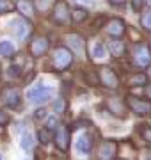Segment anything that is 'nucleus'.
Returning <instances> with one entry per match:
<instances>
[{
    "instance_id": "1",
    "label": "nucleus",
    "mask_w": 151,
    "mask_h": 160,
    "mask_svg": "<svg viewBox=\"0 0 151 160\" xmlns=\"http://www.w3.org/2000/svg\"><path fill=\"white\" fill-rule=\"evenodd\" d=\"M73 62V55H71L70 48L66 46H57L52 53V68L55 71H64L66 68H70Z\"/></svg>"
},
{
    "instance_id": "2",
    "label": "nucleus",
    "mask_w": 151,
    "mask_h": 160,
    "mask_svg": "<svg viewBox=\"0 0 151 160\" xmlns=\"http://www.w3.org/2000/svg\"><path fill=\"white\" fill-rule=\"evenodd\" d=\"M52 92H53L52 87H48V86H36V87H32V89L27 91V100L32 102V103L41 105V103H46L48 100H50Z\"/></svg>"
},
{
    "instance_id": "3",
    "label": "nucleus",
    "mask_w": 151,
    "mask_h": 160,
    "mask_svg": "<svg viewBox=\"0 0 151 160\" xmlns=\"http://www.w3.org/2000/svg\"><path fill=\"white\" fill-rule=\"evenodd\" d=\"M134 64L137 68H148L151 66V50L148 48V45H135L134 48Z\"/></svg>"
},
{
    "instance_id": "4",
    "label": "nucleus",
    "mask_w": 151,
    "mask_h": 160,
    "mask_svg": "<svg viewBox=\"0 0 151 160\" xmlns=\"http://www.w3.org/2000/svg\"><path fill=\"white\" fill-rule=\"evenodd\" d=\"M53 142L61 151H68L70 149V130L68 126L57 125L53 128Z\"/></svg>"
},
{
    "instance_id": "5",
    "label": "nucleus",
    "mask_w": 151,
    "mask_h": 160,
    "mask_svg": "<svg viewBox=\"0 0 151 160\" xmlns=\"http://www.w3.org/2000/svg\"><path fill=\"white\" fill-rule=\"evenodd\" d=\"M98 80H100V84H101V86L109 87V89H117V87H119V77L116 75L114 69L107 68V66L100 68Z\"/></svg>"
},
{
    "instance_id": "6",
    "label": "nucleus",
    "mask_w": 151,
    "mask_h": 160,
    "mask_svg": "<svg viewBox=\"0 0 151 160\" xmlns=\"http://www.w3.org/2000/svg\"><path fill=\"white\" fill-rule=\"evenodd\" d=\"M11 29H12V34L16 36L20 41H25L29 39L30 32H32V23L25 18H18L11 23Z\"/></svg>"
},
{
    "instance_id": "7",
    "label": "nucleus",
    "mask_w": 151,
    "mask_h": 160,
    "mask_svg": "<svg viewBox=\"0 0 151 160\" xmlns=\"http://www.w3.org/2000/svg\"><path fill=\"white\" fill-rule=\"evenodd\" d=\"M128 107L134 110L137 116H149L151 114V102L142 98L128 96Z\"/></svg>"
},
{
    "instance_id": "8",
    "label": "nucleus",
    "mask_w": 151,
    "mask_h": 160,
    "mask_svg": "<svg viewBox=\"0 0 151 160\" xmlns=\"http://www.w3.org/2000/svg\"><path fill=\"white\" fill-rule=\"evenodd\" d=\"M52 20L59 25H66V23L71 20V11L66 2H57L55 7H53V14H52Z\"/></svg>"
},
{
    "instance_id": "9",
    "label": "nucleus",
    "mask_w": 151,
    "mask_h": 160,
    "mask_svg": "<svg viewBox=\"0 0 151 160\" xmlns=\"http://www.w3.org/2000/svg\"><path fill=\"white\" fill-rule=\"evenodd\" d=\"M105 30H107V34L112 36L114 39H119L123 34H124V22H123L121 18H112V20H109L107 22V25H105Z\"/></svg>"
},
{
    "instance_id": "10",
    "label": "nucleus",
    "mask_w": 151,
    "mask_h": 160,
    "mask_svg": "<svg viewBox=\"0 0 151 160\" xmlns=\"http://www.w3.org/2000/svg\"><path fill=\"white\" fill-rule=\"evenodd\" d=\"M50 48V43H48V38L45 36H37L32 39L30 43V53L34 55V57H41V55H45Z\"/></svg>"
},
{
    "instance_id": "11",
    "label": "nucleus",
    "mask_w": 151,
    "mask_h": 160,
    "mask_svg": "<svg viewBox=\"0 0 151 160\" xmlns=\"http://www.w3.org/2000/svg\"><path fill=\"white\" fill-rule=\"evenodd\" d=\"M116 153H117V144L114 141H105V142L100 144V149H98L100 160H114Z\"/></svg>"
},
{
    "instance_id": "12",
    "label": "nucleus",
    "mask_w": 151,
    "mask_h": 160,
    "mask_svg": "<svg viewBox=\"0 0 151 160\" xmlns=\"http://www.w3.org/2000/svg\"><path fill=\"white\" fill-rule=\"evenodd\" d=\"M107 109L116 118H126V105L119 98H109L107 100Z\"/></svg>"
},
{
    "instance_id": "13",
    "label": "nucleus",
    "mask_w": 151,
    "mask_h": 160,
    "mask_svg": "<svg viewBox=\"0 0 151 160\" xmlns=\"http://www.w3.org/2000/svg\"><path fill=\"white\" fill-rule=\"evenodd\" d=\"M66 43H68V46H70L75 53H78V55H82V53H84V50H85L84 38H82V36H78V34H68V36H66Z\"/></svg>"
},
{
    "instance_id": "14",
    "label": "nucleus",
    "mask_w": 151,
    "mask_h": 160,
    "mask_svg": "<svg viewBox=\"0 0 151 160\" xmlns=\"http://www.w3.org/2000/svg\"><path fill=\"white\" fill-rule=\"evenodd\" d=\"M4 103H6L9 109H16V107H20V103H22V94L16 89L9 87V89L4 91Z\"/></svg>"
},
{
    "instance_id": "15",
    "label": "nucleus",
    "mask_w": 151,
    "mask_h": 160,
    "mask_svg": "<svg viewBox=\"0 0 151 160\" xmlns=\"http://www.w3.org/2000/svg\"><path fill=\"white\" fill-rule=\"evenodd\" d=\"M76 149L84 155L91 153V149H93V139H91L89 133H84V135H80V137L76 139Z\"/></svg>"
},
{
    "instance_id": "16",
    "label": "nucleus",
    "mask_w": 151,
    "mask_h": 160,
    "mask_svg": "<svg viewBox=\"0 0 151 160\" xmlns=\"http://www.w3.org/2000/svg\"><path fill=\"white\" fill-rule=\"evenodd\" d=\"M109 52H110L114 57H121L123 53H124V43L121 39H110L109 41V45H107Z\"/></svg>"
},
{
    "instance_id": "17",
    "label": "nucleus",
    "mask_w": 151,
    "mask_h": 160,
    "mask_svg": "<svg viewBox=\"0 0 151 160\" xmlns=\"http://www.w3.org/2000/svg\"><path fill=\"white\" fill-rule=\"evenodd\" d=\"M16 7L20 9V12H22L23 16H27V18H30L32 14H34V7H32V4H30V0H20Z\"/></svg>"
},
{
    "instance_id": "18",
    "label": "nucleus",
    "mask_w": 151,
    "mask_h": 160,
    "mask_svg": "<svg viewBox=\"0 0 151 160\" xmlns=\"http://www.w3.org/2000/svg\"><path fill=\"white\" fill-rule=\"evenodd\" d=\"M71 20H73L75 23L85 22V20H87V12H85V9H80V7L73 9V11H71Z\"/></svg>"
},
{
    "instance_id": "19",
    "label": "nucleus",
    "mask_w": 151,
    "mask_h": 160,
    "mask_svg": "<svg viewBox=\"0 0 151 160\" xmlns=\"http://www.w3.org/2000/svg\"><path fill=\"white\" fill-rule=\"evenodd\" d=\"M91 57L93 59H103L105 57V46L103 43H94L91 48Z\"/></svg>"
},
{
    "instance_id": "20",
    "label": "nucleus",
    "mask_w": 151,
    "mask_h": 160,
    "mask_svg": "<svg viewBox=\"0 0 151 160\" xmlns=\"http://www.w3.org/2000/svg\"><path fill=\"white\" fill-rule=\"evenodd\" d=\"M0 53L6 55V57H11L14 53V45L9 43V41H0Z\"/></svg>"
},
{
    "instance_id": "21",
    "label": "nucleus",
    "mask_w": 151,
    "mask_h": 160,
    "mask_svg": "<svg viewBox=\"0 0 151 160\" xmlns=\"http://www.w3.org/2000/svg\"><path fill=\"white\" fill-rule=\"evenodd\" d=\"M32 144H34V137H32V133L25 132L23 135H22V148H23L25 151H30V149H32Z\"/></svg>"
},
{
    "instance_id": "22",
    "label": "nucleus",
    "mask_w": 151,
    "mask_h": 160,
    "mask_svg": "<svg viewBox=\"0 0 151 160\" xmlns=\"http://www.w3.org/2000/svg\"><path fill=\"white\" fill-rule=\"evenodd\" d=\"M146 82H148V77L142 73L139 75H134L132 78H130V86L132 87H137V86H146Z\"/></svg>"
},
{
    "instance_id": "23",
    "label": "nucleus",
    "mask_w": 151,
    "mask_h": 160,
    "mask_svg": "<svg viewBox=\"0 0 151 160\" xmlns=\"http://www.w3.org/2000/svg\"><path fill=\"white\" fill-rule=\"evenodd\" d=\"M14 4L11 0H0V14H6V12H11L14 9Z\"/></svg>"
},
{
    "instance_id": "24",
    "label": "nucleus",
    "mask_w": 151,
    "mask_h": 160,
    "mask_svg": "<svg viewBox=\"0 0 151 160\" xmlns=\"http://www.w3.org/2000/svg\"><path fill=\"white\" fill-rule=\"evenodd\" d=\"M140 25H142V29L151 30V11L146 12V14H142V18H140Z\"/></svg>"
},
{
    "instance_id": "25",
    "label": "nucleus",
    "mask_w": 151,
    "mask_h": 160,
    "mask_svg": "<svg viewBox=\"0 0 151 160\" xmlns=\"http://www.w3.org/2000/svg\"><path fill=\"white\" fill-rule=\"evenodd\" d=\"M22 75V69H20V66H16V64H12L11 68L7 69V77L9 78H18Z\"/></svg>"
},
{
    "instance_id": "26",
    "label": "nucleus",
    "mask_w": 151,
    "mask_h": 160,
    "mask_svg": "<svg viewBox=\"0 0 151 160\" xmlns=\"http://www.w3.org/2000/svg\"><path fill=\"white\" fill-rule=\"evenodd\" d=\"M37 137H39V141L43 144H48L50 142V135H48V128H41L39 132H37Z\"/></svg>"
},
{
    "instance_id": "27",
    "label": "nucleus",
    "mask_w": 151,
    "mask_h": 160,
    "mask_svg": "<svg viewBox=\"0 0 151 160\" xmlns=\"http://www.w3.org/2000/svg\"><path fill=\"white\" fill-rule=\"evenodd\" d=\"M140 135H142L148 142H151V128H148V126H140Z\"/></svg>"
},
{
    "instance_id": "28",
    "label": "nucleus",
    "mask_w": 151,
    "mask_h": 160,
    "mask_svg": "<svg viewBox=\"0 0 151 160\" xmlns=\"http://www.w3.org/2000/svg\"><path fill=\"white\" fill-rule=\"evenodd\" d=\"M132 7H134V11H140L144 7V0H132Z\"/></svg>"
},
{
    "instance_id": "29",
    "label": "nucleus",
    "mask_w": 151,
    "mask_h": 160,
    "mask_svg": "<svg viewBox=\"0 0 151 160\" xmlns=\"http://www.w3.org/2000/svg\"><path fill=\"white\" fill-rule=\"evenodd\" d=\"M76 2L84 7H94V0H76Z\"/></svg>"
},
{
    "instance_id": "30",
    "label": "nucleus",
    "mask_w": 151,
    "mask_h": 160,
    "mask_svg": "<svg viewBox=\"0 0 151 160\" xmlns=\"http://www.w3.org/2000/svg\"><path fill=\"white\" fill-rule=\"evenodd\" d=\"M45 114H46V110L39 109V110H36V112H34V118H36V119H43V118H45Z\"/></svg>"
},
{
    "instance_id": "31",
    "label": "nucleus",
    "mask_w": 151,
    "mask_h": 160,
    "mask_svg": "<svg viewBox=\"0 0 151 160\" xmlns=\"http://www.w3.org/2000/svg\"><path fill=\"white\" fill-rule=\"evenodd\" d=\"M7 123H9V116L0 110V125H7Z\"/></svg>"
},
{
    "instance_id": "32",
    "label": "nucleus",
    "mask_w": 151,
    "mask_h": 160,
    "mask_svg": "<svg viewBox=\"0 0 151 160\" xmlns=\"http://www.w3.org/2000/svg\"><path fill=\"white\" fill-rule=\"evenodd\" d=\"M53 109H55V110H62V98H59L57 102H55V105H53Z\"/></svg>"
},
{
    "instance_id": "33",
    "label": "nucleus",
    "mask_w": 151,
    "mask_h": 160,
    "mask_svg": "<svg viewBox=\"0 0 151 160\" xmlns=\"http://www.w3.org/2000/svg\"><path fill=\"white\" fill-rule=\"evenodd\" d=\"M52 126H57V119L55 118H50L48 119V130H52Z\"/></svg>"
},
{
    "instance_id": "34",
    "label": "nucleus",
    "mask_w": 151,
    "mask_h": 160,
    "mask_svg": "<svg viewBox=\"0 0 151 160\" xmlns=\"http://www.w3.org/2000/svg\"><path fill=\"white\" fill-rule=\"evenodd\" d=\"M109 2H110L112 6H124L126 0H109Z\"/></svg>"
},
{
    "instance_id": "35",
    "label": "nucleus",
    "mask_w": 151,
    "mask_h": 160,
    "mask_svg": "<svg viewBox=\"0 0 151 160\" xmlns=\"http://www.w3.org/2000/svg\"><path fill=\"white\" fill-rule=\"evenodd\" d=\"M148 98L151 100V86H149V89H148Z\"/></svg>"
},
{
    "instance_id": "36",
    "label": "nucleus",
    "mask_w": 151,
    "mask_h": 160,
    "mask_svg": "<svg viewBox=\"0 0 151 160\" xmlns=\"http://www.w3.org/2000/svg\"><path fill=\"white\" fill-rule=\"evenodd\" d=\"M148 2H149V4H151V0H148Z\"/></svg>"
},
{
    "instance_id": "37",
    "label": "nucleus",
    "mask_w": 151,
    "mask_h": 160,
    "mask_svg": "<svg viewBox=\"0 0 151 160\" xmlns=\"http://www.w3.org/2000/svg\"><path fill=\"white\" fill-rule=\"evenodd\" d=\"M149 75H151V69H149Z\"/></svg>"
},
{
    "instance_id": "38",
    "label": "nucleus",
    "mask_w": 151,
    "mask_h": 160,
    "mask_svg": "<svg viewBox=\"0 0 151 160\" xmlns=\"http://www.w3.org/2000/svg\"><path fill=\"white\" fill-rule=\"evenodd\" d=\"M0 160H2V158H0Z\"/></svg>"
}]
</instances>
